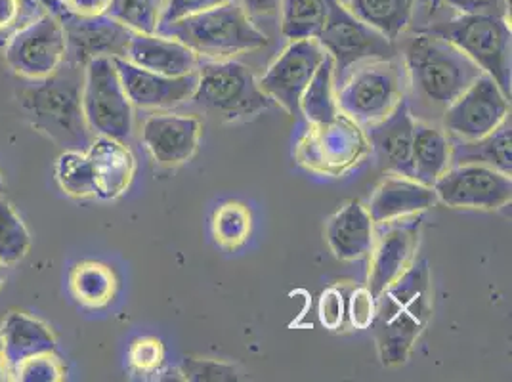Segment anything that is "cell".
I'll return each mask as SVG.
<instances>
[{
  "instance_id": "6da1fadb",
  "label": "cell",
  "mask_w": 512,
  "mask_h": 382,
  "mask_svg": "<svg viewBox=\"0 0 512 382\" xmlns=\"http://www.w3.org/2000/svg\"><path fill=\"white\" fill-rule=\"evenodd\" d=\"M85 67L67 62L52 75L18 90V104L29 123L64 149L86 151L94 140L83 111Z\"/></svg>"
},
{
  "instance_id": "7a4b0ae2",
  "label": "cell",
  "mask_w": 512,
  "mask_h": 382,
  "mask_svg": "<svg viewBox=\"0 0 512 382\" xmlns=\"http://www.w3.org/2000/svg\"><path fill=\"white\" fill-rule=\"evenodd\" d=\"M432 316L430 268L427 260L411 264L377 297L371 323L384 367L402 365Z\"/></svg>"
},
{
  "instance_id": "3957f363",
  "label": "cell",
  "mask_w": 512,
  "mask_h": 382,
  "mask_svg": "<svg viewBox=\"0 0 512 382\" xmlns=\"http://www.w3.org/2000/svg\"><path fill=\"white\" fill-rule=\"evenodd\" d=\"M407 77L417 113H444L484 71L446 39L423 33L406 48Z\"/></svg>"
},
{
  "instance_id": "277c9868",
  "label": "cell",
  "mask_w": 512,
  "mask_h": 382,
  "mask_svg": "<svg viewBox=\"0 0 512 382\" xmlns=\"http://www.w3.org/2000/svg\"><path fill=\"white\" fill-rule=\"evenodd\" d=\"M157 33L186 44L197 56L230 60L268 44V37L255 27L241 2H226L176 22L157 27Z\"/></svg>"
},
{
  "instance_id": "5b68a950",
  "label": "cell",
  "mask_w": 512,
  "mask_h": 382,
  "mask_svg": "<svg viewBox=\"0 0 512 382\" xmlns=\"http://www.w3.org/2000/svg\"><path fill=\"white\" fill-rule=\"evenodd\" d=\"M427 31L457 46L511 98L512 35L507 18L461 14L449 22L434 23Z\"/></svg>"
},
{
  "instance_id": "8992f818",
  "label": "cell",
  "mask_w": 512,
  "mask_h": 382,
  "mask_svg": "<svg viewBox=\"0 0 512 382\" xmlns=\"http://www.w3.org/2000/svg\"><path fill=\"white\" fill-rule=\"evenodd\" d=\"M192 100L222 121L249 119L272 106V100L260 90L255 73L234 60L199 65Z\"/></svg>"
},
{
  "instance_id": "52a82bcc",
  "label": "cell",
  "mask_w": 512,
  "mask_h": 382,
  "mask_svg": "<svg viewBox=\"0 0 512 382\" xmlns=\"http://www.w3.org/2000/svg\"><path fill=\"white\" fill-rule=\"evenodd\" d=\"M358 65L348 79H342L335 100L350 121L369 127L383 121L404 100V65L396 56Z\"/></svg>"
},
{
  "instance_id": "ba28073f",
  "label": "cell",
  "mask_w": 512,
  "mask_h": 382,
  "mask_svg": "<svg viewBox=\"0 0 512 382\" xmlns=\"http://www.w3.org/2000/svg\"><path fill=\"white\" fill-rule=\"evenodd\" d=\"M316 39L333 58L339 81L346 77L352 65L396 56L394 43L371 25L356 18L341 0H327V18Z\"/></svg>"
},
{
  "instance_id": "9c48e42d",
  "label": "cell",
  "mask_w": 512,
  "mask_h": 382,
  "mask_svg": "<svg viewBox=\"0 0 512 382\" xmlns=\"http://www.w3.org/2000/svg\"><path fill=\"white\" fill-rule=\"evenodd\" d=\"M83 111L94 136L127 142L132 136V104L113 58H94L85 65Z\"/></svg>"
},
{
  "instance_id": "30bf717a",
  "label": "cell",
  "mask_w": 512,
  "mask_h": 382,
  "mask_svg": "<svg viewBox=\"0 0 512 382\" xmlns=\"http://www.w3.org/2000/svg\"><path fill=\"white\" fill-rule=\"evenodd\" d=\"M44 8L62 23L65 60L85 67L94 58H125L132 31L109 16H79L62 0H41Z\"/></svg>"
},
{
  "instance_id": "8fae6325",
  "label": "cell",
  "mask_w": 512,
  "mask_h": 382,
  "mask_svg": "<svg viewBox=\"0 0 512 382\" xmlns=\"http://www.w3.org/2000/svg\"><path fill=\"white\" fill-rule=\"evenodd\" d=\"M4 60L16 75L27 81L52 75L65 62L62 23L46 10L4 44Z\"/></svg>"
},
{
  "instance_id": "7c38bea8",
  "label": "cell",
  "mask_w": 512,
  "mask_h": 382,
  "mask_svg": "<svg viewBox=\"0 0 512 382\" xmlns=\"http://www.w3.org/2000/svg\"><path fill=\"white\" fill-rule=\"evenodd\" d=\"M511 117V98L488 73L472 85L442 113V127L457 140L488 136Z\"/></svg>"
},
{
  "instance_id": "4fadbf2b",
  "label": "cell",
  "mask_w": 512,
  "mask_h": 382,
  "mask_svg": "<svg viewBox=\"0 0 512 382\" xmlns=\"http://www.w3.org/2000/svg\"><path fill=\"white\" fill-rule=\"evenodd\" d=\"M438 201L453 209L495 211L511 203V174L486 165L449 167L432 186Z\"/></svg>"
},
{
  "instance_id": "5bb4252c",
  "label": "cell",
  "mask_w": 512,
  "mask_h": 382,
  "mask_svg": "<svg viewBox=\"0 0 512 382\" xmlns=\"http://www.w3.org/2000/svg\"><path fill=\"white\" fill-rule=\"evenodd\" d=\"M325 50L318 39H299L283 50L258 81L260 90L291 115H300V96L320 67Z\"/></svg>"
},
{
  "instance_id": "9a60e30c",
  "label": "cell",
  "mask_w": 512,
  "mask_h": 382,
  "mask_svg": "<svg viewBox=\"0 0 512 382\" xmlns=\"http://www.w3.org/2000/svg\"><path fill=\"white\" fill-rule=\"evenodd\" d=\"M367 153L362 132L346 115L335 117L329 123L316 125L314 132L300 144L299 159L308 169L325 174H342L360 163Z\"/></svg>"
},
{
  "instance_id": "2e32d148",
  "label": "cell",
  "mask_w": 512,
  "mask_h": 382,
  "mask_svg": "<svg viewBox=\"0 0 512 382\" xmlns=\"http://www.w3.org/2000/svg\"><path fill=\"white\" fill-rule=\"evenodd\" d=\"M386 228L373 239L367 289L377 298L384 289L406 272L419 247L421 216L413 214L406 222H384Z\"/></svg>"
},
{
  "instance_id": "e0dca14e",
  "label": "cell",
  "mask_w": 512,
  "mask_h": 382,
  "mask_svg": "<svg viewBox=\"0 0 512 382\" xmlns=\"http://www.w3.org/2000/svg\"><path fill=\"white\" fill-rule=\"evenodd\" d=\"M123 88L132 107L138 109H172L192 100L197 88V71L169 77L130 64L125 58H113Z\"/></svg>"
},
{
  "instance_id": "ac0fdd59",
  "label": "cell",
  "mask_w": 512,
  "mask_h": 382,
  "mask_svg": "<svg viewBox=\"0 0 512 382\" xmlns=\"http://www.w3.org/2000/svg\"><path fill=\"white\" fill-rule=\"evenodd\" d=\"M201 138V121L190 115H151L142 127V142L161 167L190 161Z\"/></svg>"
},
{
  "instance_id": "d6986e66",
  "label": "cell",
  "mask_w": 512,
  "mask_h": 382,
  "mask_svg": "<svg viewBox=\"0 0 512 382\" xmlns=\"http://www.w3.org/2000/svg\"><path fill=\"white\" fill-rule=\"evenodd\" d=\"M413 127H415V117L411 113V107L409 102H406V98L390 115H386L383 121L369 125L367 138L377 163L384 170H390L398 176L413 178V167H411Z\"/></svg>"
},
{
  "instance_id": "ffe728a7",
  "label": "cell",
  "mask_w": 512,
  "mask_h": 382,
  "mask_svg": "<svg viewBox=\"0 0 512 382\" xmlns=\"http://www.w3.org/2000/svg\"><path fill=\"white\" fill-rule=\"evenodd\" d=\"M438 201L436 191L430 186L407 176H390L375 190L369 201V216L375 224L421 214L434 207Z\"/></svg>"
},
{
  "instance_id": "44dd1931",
  "label": "cell",
  "mask_w": 512,
  "mask_h": 382,
  "mask_svg": "<svg viewBox=\"0 0 512 382\" xmlns=\"http://www.w3.org/2000/svg\"><path fill=\"white\" fill-rule=\"evenodd\" d=\"M130 64L150 69L169 77H182L199 69V56L186 44L163 37L159 33H134L128 44L127 56Z\"/></svg>"
},
{
  "instance_id": "7402d4cb",
  "label": "cell",
  "mask_w": 512,
  "mask_h": 382,
  "mask_svg": "<svg viewBox=\"0 0 512 382\" xmlns=\"http://www.w3.org/2000/svg\"><path fill=\"white\" fill-rule=\"evenodd\" d=\"M86 155L92 165L98 197H121L128 190L136 172V159L125 142L107 136H94Z\"/></svg>"
},
{
  "instance_id": "603a6c76",
  "label": "cell",
  "mask_w": 512,
  "mask_h": 382,
  "mask_svg": "<svg viewBox=\"0 0 512 382\" xmlns=\"http://www.w3.org/2000/svg\"><path fill=\"white\" fill-rule=\"evenodd\" d=\"M367 207L360 201H348L327 220L325 237L329 249L339 260H360L371 253L375 228Z\"/></svg>"
},
{
  "instance_id": "cb8c5ba5",
  "label": "cell",
  "mask_w": 512,
  "mask_h": 382,
  "mask_svg": "<svg viewBox=\"0 0 512 382\" xmlns=\"http://www.w3.org/2000/svg\"><path fill=\"white\" fill-rule=\"evenodd\" d=\"M56 352V339L43 321L12 312L0 327V354L10 373L27 358Z\"/></svg>"
},
{
  "instance_id": "d4e9b609",
  "label": "cell",
  "mask_w": 512,
  "mask_h": 382,
  "mask_svg": "<svg viewBox=\"0 0 512 382\" xmlns=\"http://www.w3.org/2000/svg\"><path fill=\"white\" fill-rule=\"evenodd\" d=\"M451 140L442 128L427 121H415L411 167L413 178L425 186H434L436 180L451 167Z\"/></svg>"
},
{
  "instance_id": "484cf974",
  "label": "cell",
  "mask_w": 512,
  "mask_h": 382,
  "mask_svg": "<svg viewBox=\"0 0 512 382\" xmlns=\"http://www.w3.org/2000/svg\"><path fill=\"white\" fill-rule=\"evenodd\" d=\"M511 117L478 140H457L451 142V163L449 165H486L491 169L511 174Z\"/></svg>"
},
{
  "instance_id": "4316f807",
  "label": "cell",
  "mask_w": 512,
  "mask_h": 382,
  "mask_svg": "<svg viewBox=\"0 0 512 382\" xmlns=\"http://www.w3.org/2000/svg\"><path fill=\"white\" fill-rule=\"evenodd\" d=\"M117 276L111 266L96 260L79 262L69 276L73 298L86 308H104L117 295Z\"/></svg>"
},
{
  "instance_id": "83f0119b",
  "label": "cell",
  "mask_w": 512,
  "mask_h": 382,
  "mask_svg": "<svg viewBox=\"0 0 512 382\" xmlns=\"http://www.w3.org/2000/svg\"><path fill=\"white\" fill-rule=\"evenodd\" d=\"M415 2L417 0H346V8L394 43L411 22Z\"/></svg>"
},
{
  "instance_id": "f1b7e54d",
  "label": "cell",
  "mask_w": 512,
  "mask_h": 382,
  "mask_svg": "<svg viewBox=\"0 0 512 382\" xmlns=\"http://www.w3.org/2000/svg\"><path fill=\"white\" fill-rule=\"evenodd\" d=\"M300 115L314 125L329 123L339 115L335 100V65L329 54H325L312 81L300 96Z\"/></svg>"
},
{
  "instance_id": "f546056e",
  "label": "cell",
  "mask_w": 512,
  "mask_h": 382,
  "mask_svg": "<svg viewBox=\"0 0 512 382\" xmlns=\"http://www.w3.org/2000/svg\"><path fill=\"white\" fill-rule=\"evenodd\" d=\"M279 10L285 39H316L327 18V0H281Z\"/></svg>"
},
{
  "instance_id": "4dcf8cb0",
  "label": "cell",
  "mask_w": 512,
  "mask_h": 382,
  "mask_svg": "<svg viewBox=\"0 0 512 382\" xmlns=\"http://www.w3.org/2000/svg\"><path fill=\"white\" fill-rule=\"evenodd\" d=\"M54 174L60 188L69 197H77V199L98 197L94 172L86 151L65 149L54 165Z\"/></svg>"
},
{
  "instance_id": "1f68e13d",
  "label": "cell",
  "mask_w": 512,
  "mask_h": 382,
  "mask_svg": "<svg viewBox=\"0 0 512 382\" xmlns=\"http://www.w3.org/2000/svg\"><path fill=\"white\" fill-rule=\"evenodd\" d=\"M214 241L226 251H235L249 239L253 230L251 211L237 201H228L220 205L211 220Z\"/></svg>"
},
{
  "instance_id": "d6a6232c",
  "label": "cell",
  "mask_w": 512,
  "mask_h": 382,
  "mask_svg": "<svg viewBox=\"0 0 512 382\" xmlns=\"http://www.w3.org/2000/svg\"><path fill=\"white\" fill-rule=\"evenodd\" d=\"M31 249V235L14 207L0 195V262L16 266Z\"/></svg>"
},
{
  "instance_id": "836d02e7",
  "label": "cell",
  "mask_w": 512,
  "mask_h": 382,
  "mask_svg": "<svg viewBox=\"0 0 512 382\" xmlns=\"http://www.w3.org/2000/svg\"><path fill=\"white\" fill-rule=\"evenodd\" d=\"M163 4L161 0H111L106 16L125 25L132 33H157Z\"/></svg>"
},
{
  "instance_id": "e575fe53",
  "label": "cell",
  "mask_w": 512,
  "mask_h": 382,
  "mask_svg": "<svg viewBox=\"0 0 512 382\" xmlns=\"http://www.w3.org/2000/svg\"><path fill=\"white\" fill-rule=\"evenodd\" d=\"M128 365L142 379H157L165 369V344L155 337L132 340L128 348Z\"/></svg>"
},
{
  "instance_id": "d590c367",
  "label": "cell",
  "mask_w": 512,
  "mask_h": 382,
  "mask_svg": "<svg viewBox=\"0 0 512 382\" xmlns=\"http://www.w3.org/2000/svg\"><path fill=\"white\" fill-rule=\"evenodd\" d=\"M44 12L41 0H0V46Z\"/></svg>"
},
{
  "instance_id": "8d00e7d4",
  "label": "cell",
  "mask_w": 512,
  "mask_h": 382,
  "mask_svg": "<svg viewBox=\"0 0 512 382\" xmlns=\"http://www.w3.org/2000/svg\"><path fill=\"white\" fill-rule=\"evenodd\" d=\"M182 381L193 382H235L239 371L232 363L209 360V358H184L178 365Z\"/></svg>"
},
{
  "instance_id": "74e56055",
  "label": "cell",
  "mask_w": 512,
  "mask_h": 382,
  "mask_svg": "<svg viewBox=\"0 0 512 382\" xmlns=\"http://www.w3.org/2000/svg\"><path fill=\"white\" fill-rule=\"evenodd\" d=\"M12 375L22 382H60L65 379V369L56 352H46L22 361Z\"/></svg>"
},
{
  "instance_id": "f35d334b",
  "label": "cell",
  "mask_w": 512,
  "mask_h": 382,
  "mask_svg": "<svg viewBox=\"0 0 512 382\" xmlns=\"http://www.w3.org/2000/svg\"><path fill=\"white\" fill-rule=\"evenodd\" d=\"M375 312H377V298L371 295L367 287H358L356 291H352L346 314L356 329L360 331L369 329L375 319Z\"/></svg>"
},
{
  "instance_id": "ab89813d",
  "label": "cell",
  "mask_w": 512,
  "mask_h": 382,
  "mask_svg": "<svg viewBox=\"0 0 512 382\" xmlns=\"http://www.w3.org/2000/svg\"><path fill=\"white\" fill-rule=\"evenodd\" d=\"M318 316H320L321 325L325 329H329V331L341 329L344 316H346V302L337 287H329L321 293Z\"/></svg>"
},
{
  "instance_id": "60d3db41",
  "label": "cell",
  "mask_w": 512,
  "mask_h": 382,
  "mask_svg": "<svg viewBox=\"0 0 512 382\" xmlns=\"http://www.w3.org/2000/svg\"><path fill=\"white\" fill-rule=\"evenodd\" d=\"M226 2H239V0H165L163 10H161L159 25L176 22L180 18L192 16V14H197V12H203V10H209V8H214V6L226 4Z\"/></svg>"
},
{
  "instance_id": "b9f144b4",
  "label": "cell",
  "mask_w": 512,
  "mask_h": 382,
  "mask_svg": "<svg viewBox=\"0 0 512 382\" xmlns=\"http://www.w3.org/2000/svg\"><path fill=\"white\" fill-rule=\"evenodd\" d=\"M438 2L448 4L451 8L459 10L461 14H490V16L509 20V12H511L509 0H438Z\"/></svg>"
},
{
  "instance_id": "7bdbcfd3",
  "label": "cell",
  "mask_w": 512,
  "mask_h": 382,
  "mask_svg": "<svg viewBox=\"0 0 512 382\" xmlns=\"http://www.w3.org/2000/svg\"><path fill=\"white\" fill-rule=\"evenodd\" d=\"M65 8L79 16H104L111 6V0H62Z\"/></svg>"
},
{
  "instance_id": "ee69618b",
  "label": "cell",
  "mask_w": 512,
  "mask_h": 382,
  "mask_svg": "<svg viewBox=\"0 0 512 382\" xmlns=\"http://www.w3.org/2000/svg\"><path fill=\"white\" fill-rule=\"evenodd\" d=\"M249 16H270L279 10L281 0H239Z\"/></svg>"
},
{
  "instance_id": "f6af8a7d",
  "label": "cell",
  "mask_w": 512,
  "mask_h": 382,
  "mask_svg": "<svg viewBox=\"0 0 512 382\" xmlns=\"http://www.w3.org/2000/svg\"><path fill=\"white\" fill-rule=\"evenodd\" d=\"M8 375H10V369L0 354V382L8 381Z\"/></svg>"
},
{
  "instance_id": "bcb514c9",
  "label": "cell",
  "mask_w": 512,
  "mask_h": 382,
  "mask_svg": "<svg viewBox=\"0 0 512 382\" xmlns=\"http://www.w3.org/2000/svg\"><path fill=\"white\" fill-rule=\"evenodd\" d=\"M4 281H6V266L0 262V289H2Z\"/></svg>"
},
{
  "instance_id": "7dc6e473",
  "label": "cell",
  "mask_w": 512,
  "mask_h": 382,
  "mask_svg": "<svg viewBox=\"0 0 512 382\" xmlns=\"http://www.w3.org/2000/svg\"><path fill=\"white\" fill-rule=\"evenodd\" d=\"M6 191V184H4V178H2V174H0V195Z\"/></svg>"
},
{
  "instance_id": "c3c4849f",
  "label": "cell",
  "mask_w": 512,
  "mask_h": 382,
  "mask_svg": "<svg viewBox=\"0 0 512 382\" xmlns=\"http://www.w3.org/2000/svg\"><path fill=\"white\" fill-rule=\"evenodd\" d=\"M436 2H438V0H434V4H436Z\"/></svg>"
}]
</instances>
